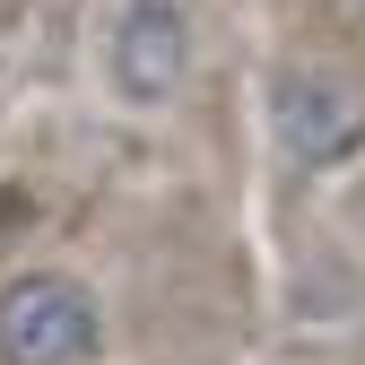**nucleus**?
<instances>
[{"mask_svg":"<svg viewBox=\"0 0 365 365\" xmlns=\"http://www.w3.org/2000/svg\"><path fill=\"white\" fill-rule=\"evenodd\" d=\"M269 140L287 165L331 174L365 148V78L331 70V61H287L269 70Z\"/></svg>","mask_w":365,"mask_h":365,"instance_id":"f257e3e1","label":"nucleus"},{"mask_svg":"<svg viewBox=\"0 0 365 365\" xmlns=\"http://www.w3.org/2000/svg\"><path fill=\"white\" fill-rule=\"evenodd\" d=\"M105 348V313L70 269H26L0 287V365H87Z\"/></svg>","mask_w":365,"mask_h":365,"instance_id":"f03ea898","label":"nucleus"},{"mask_svg":"<svg viewBox=\"0 0 365 365\" xmlns=\"http://www.w3.org/2000/svg\"><path fill=\"white\" fill-rule=\"evenodd\" d=\"M192 78V9L182 0H122L105 26V87L122 105H165Z\"/></svg>","mask_w":365,"mask_h":365,"instance_id":"7ed1b4c3","label":"nucleus"}]
</instances>
